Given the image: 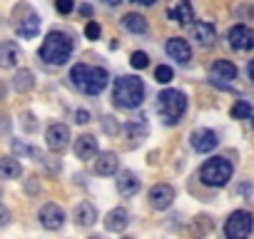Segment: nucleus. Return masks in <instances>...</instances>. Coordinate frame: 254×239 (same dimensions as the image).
I'll return each mask as SVG.
<instances>
[{
	"label": "nucleus",
	"mask_w": 254,
	"mask_h": 239,
	"mask_svg": "<svg viewBox=\"0 0 254 239\" xmlns=\"http://www.w3.org/2000/svg\"><path fill=\"white\" fill-rule=\"evenodd\" d=\"M97 222V209L90 202H80L75 207V224L77 227H92Z\"/></svg>",
	"instance_id": "22"
},
{
	"label": "nucleus",
	"mask_w": 254,
	"mask_h": 239,
	"mask_svg": "<svg viewBox=\"0 0 254 239\" xmlns=\"http://www.w3.org/2000/svg\"><path fill=\"white\" fill-rule=\"evenodd\" d=\"M112 102L122 110H135L145 102V82L135 75H122L112 85Z\"/></svg>",
	"instance_id": "1"
},
{
	"label": "nucleus",
	"mask_w": 254,
	"mask_h": 239,
	"mask_svg": "<svg viewBox=\"0 0 254 239\" xmlns=\"http://www.w3.org/2000/svg\"><path fill=\"white\" fill-rule=\"evenodd\" d=\"M70 80H72V85L77 90H82L87 95H100L107 87V82H110V72L105 67H92V65L77 62L70 70Z\"/></svg>",
	"instance_id": "2"
},
{
	"label": "nucleus",
	"mask_w": 254,
	"mask_h": 239,
	"mask_svg": "<svg viewBox=\"0 0 254 239\" xmlns=\"http://www.w3.org/2000/svg\"><path fill=\"white\" fill-rule=\"evenodd\" d=\"M140 187H142V179L135 172H130V170L120 172V177H117V192L122 197H135L140 192Z\"/></svg>",
	"instance_id": "14"
},
{
	"label": "nucleus",
	"mask_w": 254,
	"mask_h": 239,
	"mask_svg": "<svg viewBox=\"0 0 254 239\" xmlns=\"http://www.w3.org/2000/svg\"><path fill=\"white\" fill-rule=\"evenodd\" d=\"M23 120H25V130H35V125H33V115H23Z\"/></svg>",
	"instance_id": "33"
},
{
	"label": "nucleus",
	"mask_w": 254,
	"mask_h": 239,
	"mask_svg": "<svg viewBox=\"0 0 254 239\" xmlns=\"http://www.w3.org/2000/svg\"><path fill=\"white\" fill-rule=\"evenodd\" d=\"M252 227H254L252 212L239 209V212H232L229 219L224 222V234H227L229 239H244V237L252 234Z\"/></svg>",
	"instance_id": "6"
},
{
	"label": "nucleus",
	"mask_w": 254,
	"mask_h": 239,
	"mask_svg": "<svg viewBox=\"0 0 254 239\" xmlns=\"http://www.w3.org/2000/svg\"><path fill=\"white\" fill-rule=\"evenodd\" d=\"M132 3H137V5H155L157 0H132Z\"/></svg>",
	"instance_id": "34"
},
{
	"label": "nucleus",
	"mask_w": 254,
	"mask_h": 239,
	"mask_svg": "<svg viewBox=\"0 0 254 239\" xmlns=\"http://www.w3.org/2000/svg\"><path fill=\"white\" fill-rule=\"evenodd\" d=\"M117 155L115 152H100V157L95 160V172L102 175V177H110L117 172Z\"/></svg>",
	"instance_id": "21"
},
{
	"label": "nucleus",
	"mask_w": 254,
	"mask_h": 239,
	"mask_svg": "<svg viewBox=\"0 0 254 239\" xmlns=\"http://www.w3.org/2000/svg\"><path fill=\"white\" fill-rule=\"evenodd\" d=\"M155 80H157V82H162V85L172 82V67H167V65H160V67L155 70Z\"/></svg>",
	"instance_id": "29"
},
{
	"label": "nucleus",
	"mask_w": 254,
	"mask_h": 239,
	"mask_svg": "<svg viewBox=\"0 0 254 239\" xmlns=\"http://www.w3.org/2000/svg\"><path fill=\"white\" fill-rule=\"evenodd\" d=\"M80 13H82V15H87V18H90V15H92V8H90V5H82V8H80Z\"/></svg>",
	"instance_id": "35"
},
{
	"label": "nucleus",
	"mask_w": 254,
	"mask_h": 239,
	"mask_svg": "<svg viewBox=\"0 0 254 239\" xmlns=\"http://www.w3.org/2000/svg\"><path fill=\"white\" fill-rule=\"evenodd\" d=\"M20 172H23V167H20L18 160H13V157H3V160H0V177H3V179H18Z\"/></svg>",
	"instance_id": "24"
},
{
	"label": "nucleus",
	"mask_w": 254,
	"mask_h": 239,
	"mask_svg": "<svg viewBox=\"0 0 254 239\" xmlns=\"http://www.w3.org/2000/svg\"><path fill=\"white\" fill-rule=\"evenodd\" d=\"M70 55H72V38L63 30L48 33V38L40 45V60H45L48 65H65Z\"/></svg>",
	"instance_id": "3"
},
{
	"label": "nucleus",
	"mask_w": 254,
	"mask_h": 239,
	"mask_svg": "<svg viewBox=\"0 0 254 239\" xmlns=\"http://www.w3.org/2000/svg\"><path fill=\"white\" fill-rule=\"evenodd\" d=\"M45 142H48V150L50 152H63L70 145V127L63 125V122L50 125L48 132H45Z\"/></svg>",
	"instance_id": "8"
},
{
	"label": "nucleus",
	"mask_w": 254,
	"mask_h": 239,
	"mask_svg": "<svg viewBox=\"0 0 254 239\" xmlns=\"http://www.w3.org/2000/svg\"><path fill=\"white\" fill-rule=\"evenodd\" d=\"M100 3H105V5H110V8H112V5H120L122 0H100Z\"/></svg>",
	"instance_id": "36"
},
{
	"label": "nucleus",
	"mask_w": 254,
	"mask_h": 239,
	"mask_svg": "<svg viewBox=\"0 0 254 239\" xmlns=\"http://www.w3.org/2000/svg\"><path fill=\"white\" fill-rule=\"evenodd\" d=\"M167 55H170L172 60H177L180 65H187V62L192 60V48H190V43L182 40V38H170V40H167Z\"/></svg>",
	"instance_id": "15"
},
{
	"label": "nucleus",
	"mask_w": 254,
	"mask_h": 239,
	"mask_svg": "<svg viewBox=\"0 0 254 239\" xmlns=\"http://www.w3.org/2000/svg\"><path fill=\"white\" fill-rule=\"evenodd\" d=\"M55 8H58V13L67 15V13H72L75 3H72V0H55Z\"/></svg>",
	"instance_id": "31"
},
{
	"label": "nucleus",
	"mask_w": 254,
	"mask_h": 239,
	"mask_svg": "<svg viewBox=\"0 0 254 239\" xmlns=\"http://www.w3.org/2000/svg\"><path fill=\"white\" fill-rule=\"evenodd\" d=\"M254 112H252V107H249V102H244V100H239L234 107H232V117L234 120H247V117H252Z\"/></svg>",
	"instance_id": "27"
},
{
	"label": "nucleus",
	"mask_w": 254,
	"mask_h": 239,
	"mask_svg": "<svg viewBox=\"0 0 254 239\" xmlns=\"http://www.w3.org/2000/svg\"><path fill=\"white\" fill-rule=\"evenodd\" d=\"M15 30H18L20 38H35V35L40 33V18L28 8V10H25V18H20V20L15 23Z\"/></svg>",
	"instance_id": "17"
},
{
	"label": "nucleus",
	"mask_w": 254,
	"mask_h": 239,
	"mask_svg": "<svg viewBox=\"0 0 254 239\" xmlns=\"http://www.w3.org/2000/svg\"><path fill=\"white\" fill-rule=\"evenodd\" d=\"M122 28L135 33V35H142V33H147V18L140 15V13H127L122 18Z\"/></svg>",
	"instance_id": "23"
},
{
	"label": "nucleus",
	"mask_w": 254,
	"mask_h": 239,
	"mask_svg": "<svg viewBox=\"0 0 254 239\" xmlns=\"http://www.w3.org/2000/svg\"><path fill=\"white\" fill-rule=\"evenodd\" d=\"M150 204L155 207V209H167V207H172V202H175V189L170 187V184H155L152 189H150Z\"/></svg>",
	"instance_id": "13"
},
{
	"label": "nucleus",
	"mask_w": 254,
	"mask_h": 239,
	"mask_svg": "<svg viewBox=\"0 0 254 239\" xmlns=\"http://www.w3.org/2000/svg\"><path fill=\"white\" fill-rule=\"evenodd\" d=\"M127 224H130V212H127L125 207H115V209H110L107 217H105V229H107V232L120 234V232L127 229Z\"/></svg>",
	"instance_id": "12"
},
{
	"label": "nucleus",
	"mask_w": 254,
	"mask_h": 239,
	"mask_svg": "<svg viewBox=\"0 0 254 239\" xmlns=\"http://www.w3.org/2000/svg\"><path fill=\"white\" fill-rule=\"evenodd\" d=\"M13 87H15L18 92H28V90H33V87H35V77H33V72H30V70H18L15 77H13Z\"/></svg>",
	"instance_id": "25"
},
{
	"label": "nucleus",
	"mask_w": 254,
	"mask_h": 239,
	"mask_svg": "<svg viewBox=\"0 0 254 239\" xmlns=\"http://www.w3.org/2000/svg\"><path fill=\"white\" fill-rule=\"evenodd\" d=\"M232 172H234V167L227 157H209L199 170V179L207 187H224L232 179Z\"/></svg>",
	"instance_id": "5"
},
{
	"label": "nucleus",
	"mask_w": 254,
	"mask_h": 239,
	"mask_svg": "<svg viewBox=\"0 0 254 239\" xmlns=\"http://www.w3.org/2000/svg\"><path fill=\"white\" fill-rule=\"evenodd\" d=\"M167 18L177 25H190L194 20V10L190 0H170L167 5Z\"/></svg>",
	"instance_id": "10"
},
{
	"label": "nucleus",
	"mask_w": 254,
	"mask_h": 239,
	"mask_svg": "<svg viewBox=\"0 0 254 239\" xmlns=\"http://www.w3.org/2000/svg\"><path fill=\"white\" fill-rule=\"evenodd\" d=\"M20 48L13 43V40H5L3 45H0V65H3L5 70H10V67H15L18 65V60H20Z\"/></svg>",
	"instance_id": "20"
},
{
	"label": "nucleus",
	"mask_w": 254,
	"mask_h": 239,
	"mask_svg": "<svg viewBox=\"0 0 254 239\" xmlns=\"http://www.w3.org/2000/svg\"><path fill=\"white\" fill-rule=\"evenodd\" d=\"M125 132L130 135L132 140H140L147 135V120L145 117H137V120H130V122L125 125Z\"/></svg>",
	"instance_id": "26"
},
{
	"label": "nucleus",
	"mask_w": 254,
	"mask_h": 239,
	"mask_svg": "<svg viewBox=\"0 0 254 239\" xmlns=\"http://www.w3.org/2000/svg\"><path fill=\"white\" fill-rule=\"evenodd\" d=\"M75 122H77V125L90 122V112H87V110H77V112H75Z\"/></svg>",
	"instance_id": "32"
},
{
	"label": "nucleus",
	"mask_w": 254,
	"mask_h": 239,
	"mask_svg": "<svg viewBox=\"0 0 254 239\" xmlns=\"http://www.w3.org/2000/svg\"><path fill=\"white\" fill-rule=\"evenodd\" d=\"M190 142L197 152H212L217 145H219V137L214 130H207V127H197L192 135H190Z\"/></svg>",
	"instance_id": "11"
},
{
	"label": "nucleus",
	"mask_w": 254,
	"mask_h": 239,
	"mask_svg": "<svg viewBox=\"0 0 254 239\" xmlns=\"http://www.w3.org/2000/svg\"><path fill=\"white\" fill-rule=\"evenodd\" d=\"M100 33H102V30H100V25H97L95 20H90V23L85 25V35H87V40H97Z\"/></svg>",
	"instance_id": "30"
},
{
	"label": "nucleus",
	"mask_w": 254,
	"mask_h": 239,
	"mask_svg": "<svg viewBox=\"0 0 254 239\" xmlns=\"http://www.w3.org/2000/svg\"><path fill=\"white\" fill-rule=\"evenodd\" d=\"M192 38L197 40V45H202V48H212L214 40H217V28H214V23L199 20V23L192 28Z\"/></svg>",
	"instance_id": "16"
},
{
	"label": "nucleus",
	"mask_w": 254,
	"mask_h": 239,
	"mask_svg": "<svg viewBox=\"0 0 254 239\" xmlns=\"http://www.w3.org/2000/svg\"><path fill=\"white\" fill-rule=\"evenodd\" d=\"M252 127H254V115H252Z\"/></svg>",
	"instance_id": "38"
},
{
	"label": "nucleus",
	"mask_w": 254,
	"mask_h": 239,
	"mask_svg": "<svg viewBox=\"0 0 254 239\" xmlns=\"http://www.w3.org/2000/svg\"><path fill=\"white\" fill-rule=\"evenodd\" d=\"M130 62H132V67H135V70H145V67L150 65V55H147V53H142V50H135V53H132V58H130Z\"/></svg>",
	"instance_id": "28"
},
{
	"label": "nucleus",
	"mask_w": 254,
	"mask_h": 239,
	"mask_svg": "<svg viewBox=\"0 0 254 239\" xmlns=\"http://www.w3.org/2000/svg\"><path fill=\"white\" fill-rule=\"evenodd\" d=\"M75 155L80 160H95L97 157V140L92 135H80L75 140Z\"/></svg>",
	"instance_id": "19"
},
{
	"label": "nucleus",
	"mask_w": 254,
	"mask_h": 239,
	"mask_svg": "<svg viewBox=\"0 0 254 239\" xmlns=\"http://www.w3.org/2000/svg\"><path fill=\"white\" fill-rule=\"evenodd\" d=\"M249 77H252V82H254V60L249 62Z\"/></svg>",
	"instance_id": "37"
},
{
	"label": "nucleus",
	"mask_w": 254,
	"mask_h": 239,
	"mask_svg": "<svg viewBox=\"0 0 254 239\" xmlns=\"http://www.w3.org/2000/svg\"><path fill=\"white\" fill-rule=\"evenodd\" d=\"M157 112L165 125H180V120L187 112V97L180 90H162L157 97Z\"/></svg>",
	"instance_id": "4"
},
{
	"label": "nucleus",
	"mask_w": 254,
	"mask_h": 239,
	"mask_svg": "<svg viewBox=\"0 0 254 239\" xmlns=\"http://www.w3.org/2000/svg\"><path fill=\"white\" fill-rule=\"evenodd\" d=\"M227 40H229V48L232 50L247 53V50L254 48V30L249 25H232L229 33H227Z\"/></svg>",
	"instance_id": "7"
},
{
	"label": "nucleus",
	"mask_w": 254,
	"mask_h": 239,
	"mask_svg": "<svg viewBox=\"0 0 254 239\" xmlns=\"http://www.w3.org/2000/svg\"><path fill=\"white\" fill-rule=\"evenodd\" d=\"M40 224L45 227V229H50V232H58V229H63V224H65V212H63V207L60 204H53V202H48V204H43V209H40Z\"/></svg>",
	"instance_id": "9"
},
{
	"label": "nucleus",
	"mask_w": 254,
	"mask_h": 239,
	"mask_svg": "<svg viewBox=\"0 0 254 239\" xmlns=\"http://www.w3.org/2000/svg\"><path fill=\"white\" fill-rule=\"evenodd\" d=\"M209 77L214 82H232L237 77V67L229 60H214L209 67Z\"/></svg>",
	"instance_id": "18"
}]
</instances>
